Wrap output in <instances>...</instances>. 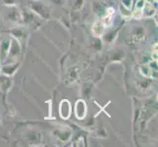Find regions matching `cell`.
<instances>
[{
  "label": "cell",
  "instance_id": "1",
  "mask_svg": "<svg viewBox=\"0 0 158 147\" xmlns=\"http://www.w3.org/2000/svg\"><path fill=\"white\" fill-rule=\"evenodd\" d=\"M86 104L85 101L83 100H79L76 103V107H75V112H76V117L79 120H83L86 116Z\"/></svg>",
  "mask_w": 158,
  "mask_h": 147
},
{
  "label": "cell",
  "instance_id": "2",
  "mask_svg": "<svg viewBox=\"0 0 158 147\" xmlns=\"http://www.w3.org/2000/svg\"><path fill=\"white\" fill-rule=\"evenodd\" d=\"M59 112H60V116L62 119L67 120L71 116V104L68 100H63L60 103V107H59Z\"/></svg>",
  "mask_w": 158,
  "mask_h": 147
},
{
  "label": "cell",
  "instance_id": "3",
  "mask_svg": "<svg viewBox=\"0 0 158 147\" xmlns=\"http://www.w3.org/2000/svg\"><path fill=\"white\" fill-rule=\"evenodd\" d=\"M104 28H105L104 24H103L102 22H100V21H97V22H95V24L94 25V27H92V31H94V34L95 35L99 36V35H103Z\"/></svg>",
  "mask_w": 158,
  "mask_h": 147
},
{
  "label": "cell",
  "instance_id": "4",
  "mask_svg": "<svg viewBox=\"0 0 158 147\" xmlns=\"http://www.w3.org/2000/svg\"><path fill=\"white\" fill-rule=\"evenodd\" d=\"M113 15H114V10H113L112 8L108 9L107 13H106V15H105V17L103 18V21H102V23L104 24L105 27H107V26H109V25H111L112 21H113Z\"/></svg>",
  "mask_w": 158,
  "mask_h": 147
},
{
  "label": "cell",
  "instance_id": "5",
  "mask_svg": "<svg viewBox=\"0 0 158 147\" xmlns=\"http://www.w3.org/2000/svg\"><path fill=\"white\" fill-rule=\"evenodd\" d=\"M143 9H139V8H135V10L133 12V17L135 19H140L143 17Z\"/></svg>",
  "mask_w": 158,
  "mask_h": 147
},
{
  "label": "cell",
  "instance_id": "6",
  "mask_svg": "<svg viewBox=\"0 0 158 147\" xmlns=\"http://www.w3.org/2000/svg\"><path fill=\"white\" fill-rule=\"evenodd\" d=\"M145 5L144 0H137V4H135V8H139V9H143Z\"/></svg>",
  "mask_w": 158,
  "mask_h": 147
},
{
  "label": "cell",
  "instance_id": "7",
  "mask_svg": "<svg viewBox=\"0 0 158 147\" xmlns=\"http://www.w3.org/2000/svg\"><path fill=\"white\" fill-rule=\"evenodd\" d=\"M123 1V4L125 5V7L128 8L129 10L132 8V2H133V0H122Z\"/></svg>",
  "mask_w": 158,
  "mask_h": 147
},
{
  "label": "cell",
  "instance_id": "8",
  "mask_svg": "<svg viewBox=\"0 0 158 147\" xmlns=\"http://www.w3.org/2000/svg\"><path fill=\"white\" fill-rule=\"evenodd\" d=\"M152 59L155 60V61H157V50L153 52V54H152Z\"/></svg>",
  "mask_w": 158,
  "mask_h": 147
}]
</instances>
